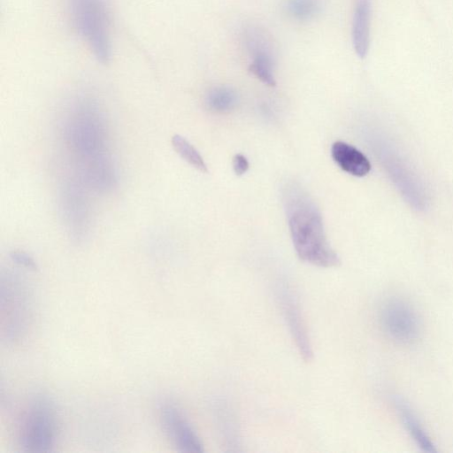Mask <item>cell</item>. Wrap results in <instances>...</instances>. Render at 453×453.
<instances>
[{
	"mask_svg": "<svg viewBox=\"0 0 453 453\" xmlns=\"http://www.w3.org/2000/svg\"><path fill=\"white\" fill-rule=\"evenodd\" d=\"M282 196L297 257L319 267L338 266L340 257L327 241L321 212L313 199L296 182L284 186Z\"/></svg>",
	"mask_w": 453,
	"mask_h": 453,
	"instance_id": "6da1fadb",
	"label": "cell"
},
{
	"mask_svg": "<svg viewBox=\"0 0 453 453\" xmlns=\"http://www.w3.org/2000/svg\"><path fill=\"white\" fill-rule=\"evenodd\" d=\"M64 136L77 162L78 173L112 160L103 113L91 99L78 102L65 124Z\"/></svg>",
	"mask_w": 453,
	"mask_h": 453,
	"instance_id": "7a4b0ae2",
	"label": "cell"
},
{
	"mask_svg": "<svg viewBox=\"0 0 453 453\" xmlns=\"http://www.w3.org/2000/svg\"><path fill=\"white\" fill-rule=\"evenodd\" d=\"M2 337L7 342H17L29 330L33 315L32 293L27 282L16 273L1 277Z\"/></svg>",
	"mask_w": 453,
	"mask_h": 453,
	"instance_id": "3957f363",
	"label": "cell"
},
{
	"mask_svg": "<svg viewBox=\"0 0 453 453\" xmlns=\"http://www.w3.org/2000/svg\"><path fill=\"white\" fill-rule=\"evenodd\" d=\"M58 418L55 404L44 394L35 395L29 403L19 429V445L28 452H49L58 437Z\"/></svg>",
	"mask_w": 453,
	"mask_h": 453,
	"instance_id": "277c9868",
	"label": "cell"
},
{
	"mask_svg": "<svg viewBox=\"0 0 453 453\" xmlns=\"http://www.w3.org/2000/svg\"><path fill=\"white\" fill-rule=\"evenodd\" d=\"M74 26L95 58L106 64L111 47L104 4L101 0H70Z\"/></svg>",
	"mask_w": 453,
	"mask_h": 453,
	"instance_id": "5b68a950",
	"label": "cell"
},
{
	"mask_svg": "<svg viewBox=\"0 0 453 453\" xmlns=\"http://www.w3.org/2000/svg\"><path fill=\"white\" fill-rule=\"evenodd\" d=\"M380 322L388 337L400 344L414 343L421 333L418 313L401 297H390L382 303Z\"/></svg>",
	"mask_w": 453,
	"mask_h": 453,
	"instance_id": "8992f818",
	"label": "cell"
},
{
	"mask_svg": "<svg viewBox=\"0 0 453 453\" xmlns=\"http://www.w3.org/2000/svg\"><path fill=\"white\" fill-rule=\"evenodd\" d=\"M276 298L300 357L305 362H310L313 358V349L297 298L290 288L286 285L277 287Z\"/></svg>",
	"mask_w": 453,
	"mask_h": 453,
	"instance_id": "52a82bcc",
	"label": "cell"
},
{
	"mask_svg": "<svg viewBox=\"0 0 453 453\" xmlns=\"http://www.w3.org/2000/svg\"><path fill=\"white\" fill-rule=\"evenodd\" d=\"M163 429L179 451L200 453L203 444L182 411L172 403H165L159 411Z\"/></svg>",
	"mask_w": 453,
	"mask_h": 453,
	"instance_id": "ba28073f",
	"label": "cell"
},
{
	"mask_svg": "<svg viewBox=\"0 0 453 453\" xmlns=\"http://www.w3.org/2000/svg\"><path fill=\"white\" fill-rule=\"evenodd\" d=\"M250 52L252 62L249 70L265 84L274 87V58L273 44L269 36L260 35L251 39L246 45Z\"/></svg>",
	"mask_w": 453,
	"mask_h": 453,
	"instance_id": "9c48e42d",
	"label": "cell"
},
{
	"mask_svg": "<svg viewBox=\"0 0 453 453\" xmlns=\"http://www.w3.org/2000/svg\"><path fill=\"white\" fill-rule=\"evenodd\" d=\"M61 197L62 211L68 226L76 236L83 234L88 224V208L82 190L73 183L67 184Z\"/></svg>",
	"mask_w": 453,
	"mask_h": 453,
	"instance_id": "30bf717a",
	"label": "cell"
},
{
	"mask_svg": "<svg viewBox=\"0 0 453 453\" xmlns=\"http://www.w3.org/2000/svg\"><path fill=\"white\" fill-rule=\"evenodd\" d=\"M334 162L344 172L357 177L366 175L371 170L367 157L357 149L343 142H335L331 148Z\"/></svg>",
	"mask_w": 453,
	"mask_h": 453,
	"instance_id": "8fae6325",
	"label": "cell"
},
{
	"mask_svg": "<svg viewBox=\"0 0 453 453\" xmlns=\"http://www.w3.org/2000/svg\"><path fill=\"white\" fill-rule=\"evenodd\" d=\"M371 0H356L352 19V43L357 55L364 58L369 49Z\"/></svg>",
	"mask_w": 453,
	"mask_h": 453,
	"instance_id": "7c38bea8",
	"label": "cell"
},
{
	"mask_svg": "<svg viewBox=\"0 0 453 453\" xmlns=\"http://www.w3.org/2000/svg\"><path fill=\"white\" fill-rule=\"evenodd\" d=\"M219 433L228 451H238L241 446L239 425L233 409L224 402H219L215 409Z\"/></svg>",
	"mask_w": 453,
	"mask_h": 453,
	"instance_id": "4fadbf2b",
	"label": "cell"
},
{
	"mask_svg": "<svg viewBox=\"0 0 453 453\" xmlns=\"http://www.w3.org/2000/svg\"><path fill=\"white\" fill-rule=\"evenodd\" d=\"M394 404L397 410L400 419L404 427L415 441L417 445L423 450L429 453L435 452V445L428 436L422 424L410 406L402 399L395 398Z\"/></svg>",
	"mask_w": 453,
	"mask_h": 453,
	"instance_id": "5bb4252c",
	"label": "cell"
},
{
	"mask_svg": "<svg viewBox=\"0 0 453 453\" xmlns=\"http://www.w3.org/2000/svg\"><path fill=\"white\" fill-rule=\"evenodd\" d=\"M205 101L211 111L225 113L236 106L238 97L234 89L227 87H217L209 91Z\"/></svg>",
	"mask_w": 453,
	"mask_h": 453,
	"instance_id": "9a60e30c",
	"label": "cell"
},
{
	"mask_svg": "<svg viewBox=\"0 0 453 453\" xmlns=\"http://www.w3.org/2000/svg\"><path fill=\"white\" fill-rule=\"evenodd\" d=\"M171 142L173 148L182 159L202 173L208 172L203 158L188 141L180 134H174Z\"/></svg>",
	"mask_w": 453,
	"mask_h": 453,
	"instance_id": "2e32d148",
	"label": "cell"
},
{
	"mask_svg": "<svg viewBox=\"0 0 453 453\" xmlns=\"http://www.w3.org/2000/svg\"><path fill=\"white\" fill-rule=\"evenodd\" d=\"M285 8L295 19L307 21L319 14L320 3L319 0H286Z\"/></svg>",
	"mask_w": 453,
	"mask_h": 453,
	"instance_id": "e0dca14e",
	"label": "cell"
},
{
	"mask_svg": "<svg viewBox=\"0 0 453 453\" xmlns=\"http://www.w3.org/2000/svg\"><path fill=\"white\" fill-rule=\"evenodd\" d=\"M11 259L17 265L29 270H35L37 265L34 258L27 253L22 250H12L10 252Z\"/></svg>",
	"mask_w": 453,
	"mask_h": 453,
	"instance_id": "ac0fdd59",
	"label": "cell"
},
{
	"mask_svg": "<svg viewBox=\"0 0 453 453\" xmlns=\"http://www.w3.org/2000/svg\"><path fill=\"white\" fill-rule=\"evenodd\" d=\"M233 168L236 175L241 176L249 169V162L242 154H236L233 157Z\"/></svg>",
	"mask_w": 453,
	"mask_h": 453,
	"instance_id": "d6986e66",
	"label": "cell"
}]
</instances>
